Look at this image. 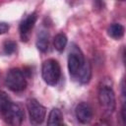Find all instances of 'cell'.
I'll return each instance as SVG.
<instances>
[{
    "label": "cell",
    "instance_id": "cell-2",
    "mask_svg": "<svg viewBox=\"0 0 126 126\" xmlns=\"http://www.w3.org/2000/svg\"><path fill=\"white\" fill-rule=\"evenodd\" d=\"M41 76L43 81L50 86L56 85L61 76V68L59 63L54 59H47L42 63Z\"/></svg>",
    "mask_w": 126,
    "mask_h": 126
},
{
    "label": "cell",
    "instance_id": "cell-13",
    "mask_svg": "<svg viewBox=\"0 0 126 126\" xmlns=\"http://www.w3.org/2000/svg\"><path fill=\"white\" fill-rule=\"evenodd\" d=\"M11 97L3 91H0V114L3 113L11 104H12Z\"/></svg>",
    "mask_w": 126,
    "mask_h": 126
},
{
    "label": "cell",
    "instance_id": "cell-11",
    "mask_svg": "<svg viewBox=\"0 0 126 126\" xmlns=\"http://www.w3.org/2000/svg\"><path fill=\"white\" fill-rule=\"evenodd\" d=\"M124 27L121 25V24H118V23H114V24H111L108 29H107V33L110 37L114 38V39H119L123 36L124 34Z\"/></svg>",
    "mask_w": 126,
    "mask_h": 126
},
{
    "label": "cell",
    "instance_id": "cell-12",
    "mask_svg": "<svg viewBox=\"0 0 126 126\" xmlns=\"http://www.w3.org/2000/svg\"><path fill=\"white\" fill-rule=\"evenodd\" d=\"M53 44H54V47L57 51H59V52L63 51L67 45V36L64 33L56 34L54 39H53Z\"/></svg>",
    "mask_w": 126,
    "mask_h": 126
},
{
    "label": "cell",
    "instance_id": "cell-14",
    "mask_svg": "<svg viewBox=\"0 0 126 126\" xmlns=\"http://www.w3.org/2000/svg\"><path fill=\"white\" fill-rule=\"evenodd\" d=\"M16 48H17V44H16L15 41H12V40L6 41V42L4 43V45H3L4 52H5L6 54H8V55L14 53L15 50H16Z\"/></svg>",
    "mask_w": 126,
    "mask_h": 126
},
{
    "label": "cell",
    "instance_id": "cell-16",
    "mask_svg": "<svg viewBox=\"0 0 126 126\" xmlns=\"http://www.w3.org/2000/svg\"><path fill=\"white\" fill-rule=\"evenodd\" d=\"M99 126H107V125H105V124H101V125H99Z\"/></svg>",
    "mask_w": 126,
    "mask_h": 126
},
{
    "label": "cell",
    "instance_id": "cell-3",
    "mask_svg": "<svg viewBox=\"0 0 126 126\" xmlns=\"http://www.w3.org/2000/svg\"><path fill=\"white\" fill-rule=\"evenodd\" d=\"M5 85L13 92H22L27 87L25 73L19 68H13L8 71L5 77Z\"/></svg>",
    "mask_w": 126,
    "mask_h": 126
},
{
    "label": "cell",
    "instance_id": "cell-1",
    "mask_svg": "<svg viewBox=\"0 0 126 126\" xmlns=\"http://www.w3.org/2000/svg\"><path fill=\"white\" fill-rule=\"evenodd\" d=\"M68 70L70 76L81 84H86L90 81L92 75V69L90 64L85 60V57L81 49L72 44L68 56Z\"/></svg>",
    "mask_w": 126,
    "mask_h": 126
},
{
    "label": "cell",
    "instance_id": "cell-4",
    "mask_svg": "<svg viewBox=\"0 0 126 126\" xmlns=\"http://www.w3.org/2000/svg\"><path fill=\"white\" fill-rule=\"evenodd\" d=\"M27 106H28L31 124L32 126H39L45 118V114H46L45 107L34 98L30 99L28 101Z\"/></svg>",
    "mask_w": 126,
    "mask_h": 126
},
{
    "label": "cell",
    "instance_id": "cell-10",
    "mask_svg": "<svg viewBox=\"0 0 126 126\" xmlns=\"http://www.w3.org/2000/svg\"><path fill=\"white\" fill-rule=\"evenodd\" d=\"M49 46V34L46 31H41L36 39V47L39 51L45 52Z\"/></svg>",
    "mask_w": 126,
    "mask_h": 126
},
{
    "label": "cell",
    "instance_id": "cell-5",
    "mask_svg": "<svg viewBox=\"0 0 126 126\" xmlns=\"http://www.w3.org/2000/svg\"><path fill=\"white\" fill-rule=\"evenodd\" d=\"M3 120L9 126H21L24 120V111L20 104L12 102V104L1 113Z\"/></svg>",
    "mask_w": 126,
    "mask_h": 126
},
{
    "label": "cell",
    "instance_id": "cell-9",
    "mask_svg": "<svg viewBox=\"0 0 126 126\" xmlns=\"http://www.w3.org/2000/svg\"><path fill=\"white\" fill-rule=\"evenodd\" d=\"M47 126H67L63 121V115L59 108H53L47 118Z\"/></svg>",
    "mask_w": 126,
    "mask_h": 126
},
{
    "label": "cell",
    "instance_id": "cell-15",
    "mask_svg": "<svg viewBox=\"0 0 126 126\" xmlns=\"http://www.w3.org/2000/svg\"><path fill=\"white\" fill-rule=\"evenodd\" d=\"M10 27L7 23L5 22H0V34H3V33H6L8 31H9Z\"/></svg>",
    "mask_w": 126,
    "mask_h": 126
},
{
    "label": "cell",
    "instance_id": "cell-7",
    "mask_svg": "<svg viewBox=\"0 0 126 126\" xmlns=\"http://www.w3.org/2000/svg\"><path fill=\"white\" fill-rule=\"evenodd\" d=\"M37 20V16L36 13H32L30 15H28L22 22L20 25V36L21 39L23 41H27L30 37V33L31 31L32 30L35 22Z\"/></svg>",
    "mask_w": 126,
    "mask_h": 126
},
{
    "label": "cell",
    "instance_id": "cell-8",
    "mask_svg": "<svg viewBox=\"0 0 126 126\" xmlns=\"http://www.w3.org/2000/svg\"><path fill=\"white\" fill-rule=\"evenodd\" d=\"M76 117L78 121L83 124H88L93 118V108L88 102H80L75 109Z\"/></svg>",
    "mask_w": 126,
    "mask_h": 126
},
{
    "label": "cell",
    "instance_id": "cell-6",
    "mask_svg": "<svg viewBox=\"0 0 126 126\" xmlns=\"http://www.w3.org/2000/svg\"><path fill=\"white\" fill-rule=\"evenodd\" d=\"M98 102L100 106L107 112L115 109V94L111 87L102 85L98 90Z\"/></svg>",
    "mask_w": 126,
    "mask_h": 126
}]
</instances>
